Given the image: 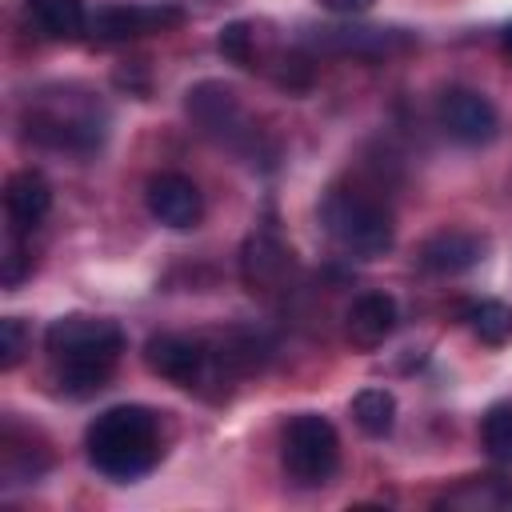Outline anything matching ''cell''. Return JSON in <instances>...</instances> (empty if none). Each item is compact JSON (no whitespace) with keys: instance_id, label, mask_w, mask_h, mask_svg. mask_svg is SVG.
<instances>
[{"instance_id":"22","label":"cell","mask_w":512,"mask_h":512,"mask_svg":"<svg viewBox=\"0 0 512 512\" xmlns=\"http://www.w3.org/2000/svg\"><path fill=\"white\" fill-rule=\"evenodd\" d=\"M24 352H28V328H24V320L4 316L0 320V368H16Z\"/></svg>"},{"instance_id":"2","label":"cell","mask_w":512,"mask_h":512,"mask_svg":"<svg viewBox=\"0 0 512 512\" xmlns=\"http://www.w3.org/2000/svg\"><path fill=\"white\" fill-rule=\"evenodd\" d=\"M88 460L112 480H136L160 460V420L140 404L100 412L84 432Z\"/></svg>"},{"instance_id":"20","label":"cell","mask_w":512,"mask_h":512,"mask_svg":"<svg viewBox=\"0 0 512 512\" xmlns=\"http://www.w3.org/2000/svg\"><path fill=\"white\" fill-rule=\"evenodd\" d=\"M216 48L224 60L240 64V68H260V28L248 24V20H232L220 28L216 36Z\"/></svg>"},{"instance_id":"23","label":"cell","mask_w":512,"mask_h":512,"mask_svg":"<svg viewBox=\"0 0 512 512\" xmlns=\"http://www.w3.org/2000/svg\"><path fill=\"white\" fill-rule=\"evenodd\" d=\"M24 272H28V252L12 240L8 252H4V288H16L24 280Z\"/></svg>"},{"instance_id":"18","label":"cell","mask_w":512,"mask_h":512,"mask_svg":"<svg viewBox=\"0 0 512 512\" xmlns=\"http://www.w3.org/2000/svg\"><path fill=\"white\" fill-rule=\"evenodd\" d=\"M352 420H356V428L368 432V436H388L392 424H396V400H392V392H384V388H364V392H356V400H352Z\"/></svg>"},{"instance_id":"1","label":"cell","mask_w":512,"mask_h":512,"mask_svg":"<svg viewBox=\"0 0 512 512\" xmlns=\"http://www.w3.org/2000/svg\"><path fill=\"white\" fill-rule=\"evenodd\" d=\"M44 344L56 364L60 388L72 396H92L108 384L124 352V332L100 316H60L48 324Z\"/></svg>"},{"instance_id":"12","label":"cell","mask_w":512,"mask_h":512,"mask_svg":"<svg viewBox=\"0 0 512 512\" xmlns=\"http://www.w3.org/2000/svg\"><path fill=\"white\" fill-rule=\"evenodd\" d=\"M484 236L476 232H464V228H444L436 236H428L416 252L420 268L424 272H436V276H456V272H468L472 264L484 260Z\"/></svg>"},{"instance_id":"8","label":"cell","mask_w":512,"mask_h":512,"mask_svg":"<svg viewBox=\"0 0 512 512\" xmlns=\"http://www.w3.org/2000/svg\"><path fill=\"white\" fill-rule=\"evenodd\" d=\"M296 272L292 248L276 236V228H256L240 248V276L252 296H276L288 288Z\"/></svg>"},{"instance_id":"6","label":"cell","mask_w":512,"mask_h":512,"mask_svg":"<svg viewBox=\"0 0 512 512\" xmlns=\"http://www.w3.org/2000/svg\"><path fill=\"white\" fill-rule=\"evenodd\" d=\"M188 116H192L212 140H220V144H228V148H236V152H244V148L256 144L252 120L244 116L236 92H232L228 84H220V80H204V84L188 88Z\"/></svg>"},{"instance_id":"5","label":"cell","mask_w":512,"mask_h":512,"mask_svg":"<svg viewBox=\"0 0 512 512\" xmlns=\"http://www.w3.org/2000/svg\"><path fill=\"white\" fill-rule=\"evenodd\" d=\"M280 460H284V472L292 484H300V488L328 484L340 464L336 428L316 412L292 416L284 428V440H280Z\"/></svg>"},{"instance_id":"15","label":"cell","mask_w":512,"mask_h":512,"mask_svg":"<svg viewBox=\"0 0 512 512\" xmlns=\"http://www.w3.org/2000/svg\"><path fill=\"white\" fill-rule=\"evenodd\" d=\"M316 44L344 56H388L392 48H408L400 32H384V28H320Z\"/></svg>"},{"instance_id":"19","label":"cell","mask_w":512,"mask_h":512,"mask_svg":"<svg viewBox=\"0 0 512 512\" xmlns=\"http://www.w3.org/2000/svg\"><path fill=\"white\" fill-rule=\"evenodd\" d=\"M464 320L476 340L484 344H508L512 340V308L500 300H476L464 308Z\"/></svg>"},{"instance_id":"21","label":"cell","mask_w":512,"mask_h":512,"mask_svg":"<svg viewBox=\"0 0 512 512\" xmlns=\"http://www.w3.org/2000/svg\"><path fill=\"white\" fill-rule=\"evenodd\" d=\"M480 440H484L488 456L512 464V404H496V408L484 416V424H480Z\"/></svg>"},{"instance_id":"4","label":"cell","mask_w":512,"mask_h":512,"mask_svg":"<svg viewBox=\"0 0 512 512\" xmlns=\"http://www.w3.org/2000/svg\"><path fill=\"white\" fill-rule=\"evenodd\" d=\"M24 128L32 140L48 144V148H72V152H88L100 144L104 136V112L96 108V100L88 92L76 88H56V92H40L28 104Z\"/></svg>"},{"instance_id":"13","label":"cell","mask_w":512,"mask_h":512,"mask_svg":"<svg viewBox=\"0 0 512 512\" xmlns=\"http://www.w3.org/2000/svg\"><path fill=\"white\" fill-rule=\"evenodd\" d=\"M344 332L356 348H380L392 332H396V300L388 292H364L352 300L348 316H344Z\"/></svg>"},{"instance_id":"10","label":"cell","mask_w":512,"mask_h":512,"mask_svg":"<svg viewBox=\"0 0 512 512\" xmlns=\"http://www.w3.org/2000/svg\"><path fill=\"white\" fill-rule=\"evenodd\" d=\"M180 20H184V12L172 8V4H156V8L112 4V8H100L88 20V36H96L100 44H124V40H136V36H148V32L176 28Z\"/></svg>"},{"instance_id":"3","label":"cell","mask_w":512,"mask_h":512,"mask_svg":"<svg viewBox=\"0 0 512 512\" xmlns=\"http://www.w3.org/2000/svg\"><path fill=\"white\" fill-rule=\"evenodd\" d=\"M320 224L324 232L352 256H384L396 240V224H392V212L380 196H372L368 188H356V184H336L324 192L320 200Z\"/></svg>"},{"instance_id":"9","label":"cell","mask_w":512,"mask_h":512,"mask_svg":"<svg viewBox=\"0 0 512 512\" xmlns=\"http://www.w3.org/2000/svg\"><path fill=\"white\" fill-rule=\"evenodd\" d=\"M436 120L460 144H488L500 132V116L492 100L476 88H448L436 104Z\"/></svg>"},{"instance_id":"14","label":"cell","mask_w":512,"mask_h":512,"mask_svg":"<svg viewBox=\"0 0 512 512\" xmlns=\"http://www.w3.org/2000/svg\"><path fill=\"white\" fill-rule=\"evenodd\" d=\"M52 208V188L40 172L24 168V172H12L8 184H4V212L12 220V232H32Z\"/></svg>"},{"instance_id":"11","label":"cell","mask_w":512,"mask_h":512,"mask_svg":"<svg viewBox=\"0 0 512 512\" xmlns=\"http://www.w3.org/2000/svg\"><path fill=\"white\" fill-rule=\"evenodd\" d=\"M144 204H148V212H152L160 224H168V228H176V232L196 228L200 216H204L200 188H196L188 176H180V172H156V176L148 180V188H144Z\"/></svg>"},{"instance_id":"7","label":"cell","mask_w":512,"mask_h":512,"mask_svg":"<svg viewBox=\"0 0 512 512\" xmlns=\"http://www.w3.org/2000/svg\"><path fill=\"white\" fill-rule=\"evenodd\" d=\"M144 364H148L156 376H164V380H172V384H180V388H200L216 368H224L220 352L212 356L200 340L176 336V332L152 336V340L144 344Z\"/></svg>"},{"instance_id":"16","label":"cell","mask_w":512,"mask_h":512,"mask_svg":"<svg viewBox=\"0 0 512 512\" xmlns=\"http://www.w3.org/2000/svg\"><path fill=\"white\" fill-rule=\"evenodd\" d=\"M444 508H460V512H512V484L500 476H476L464 480L460 488L440 496Z\"/></svg>"},{"instance_id":"25","label":"cell","mask_w":512,"mask_h":512,"mask_svg":"<svg viewBox=\"0 0 512 512\" xmlns=\"http://www.w3.org/2000/svg\"><path fill=\"white\" fill-rule=\"evenodd\" d=\"M500 48H504V56L512 60V24H508V28L500 32Z\"/></svg>"},{"instance_id":"24","label":"cell","mask_w":512,"mask_h":512,"mask_svg":"<svg viewBox=\"0 0 512 512\" xmlns=\"http://www.w3.org/2000/svg\"><path fill=\"white\" fill-rule=\"evenodd\" d=\"M328 12H340V16H352V12H364L372 0H320Z\"/></svg>"},{"instance_id":"17","label":"cell","mask_w":512,"mask_h":512,"mask_svg":"<svg viewBox=\"0 0 512 512\" xmlns=\"http://www.w3.org/2000/svg\"><path fill=\"white\" fill-rule=\"evenodd\" d=\"M28 16L48 40H80L88 32V12L80 0H28Z\"/></svg>"}]
</instances>
